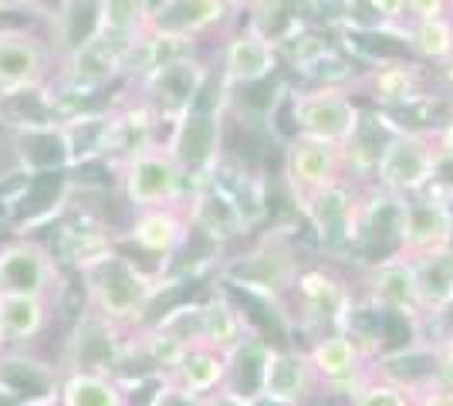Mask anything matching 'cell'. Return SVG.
<instances>
[{
  "label": "cell",
  "instance_id": "obj_1",
  "mask_svg": "<svg viewBox=\"0 0 453 406\" xmlns=\"http://www.w3.org/2000/svg\"><path fill=\"white\" fill-rule=\"evenodd\" d=\"M78 271L85 278V291L92 311L109 322H129L139 318L156 295V285L129 257L115 251H95L92 257L78 261Z\"/></svg>",
  "mask_w": 453,
  "mask_h": 406
},
{
  "label": "cell",
  "instance_id": "obj_2",
  "mask_svg": "<svg viewBox=\"0 0 453 406\" xmlns=\"http://www.w3.org/2000/svg\"><path fill=\"white\" fill-rule=\"evenodd\" d=\"M217 149H220V102L207 105L196 96L193 109L176 119V129L170 139V156L180 166V173L196 176L210 173V166L217 163Z\"/></svg>",
  "mask_w": 453,
  "mask_h": 406
},
{
  "label": "cell",
  "instance_id": "obj_3",
  "mask_svg": "<svg viewBox=\"0 0 453 406\" xmlns=\"http://www.w3.org/2000/svg\"><path fill=\"white\" fill-rule=\"evenodd\" d=\"M288 109H291V122L295 129H302V135H315L325 142H345L349 135L356 133L359 126V109L332 88H321V92H295L288 98Z\"/></svg>",
  "mask_w": 453,
  "mask_h": 406
},
{
  "label": "cell",
  "instance_id": "obj_4",
  "mask_svg": "<svg viewBox=\"0 0 453 406\" xmlns=\"http://www.w3.org/2000/svg\"><path fill=\"white\" fill-rule=\"evenodd\" d=\"M436 149L416 133H396L379 156V183L393 194H419L426 183H434Z\"/></svg>",
  "mask_w": 453,
  "mask_h": 406
},
{
  "label": "cell",
  "instance_id": "obj_5",
  "mask_svg": "<svg viewBox=\"0 0 453 406\" xmlns=\"http://www.w3.org/2000/svg\"><path fill=\"white\" fill-rule=\"evenodd\" d=\"M58 281L55 257L35 241H7L0 244V295H35L48 298Z\"/></svg>",
  "mask_w": 453,
  "mask_h": 406
},
{
  "label": "cell",
  "instance_id": "obj_6",
  "mask_svg": "<svg viewBox=\"0 0 453 406\" xmlns=\"http://www.w3.org/2000/svg\"><path fill=\"white\" fill-rule=\"evenodd\" d=\"M48 75V44L18 27L0 31V98L35 92Z\"/></svg>",
  "mask_w": 453,
  "mask_h": 406
},
{
  "label": "cell",
  "instance_id": "obj_7",
  "mask_svg": "<svg viewBox=\"0 0 453 406\" xmlns=\"http://www.w3.org/2000/svg\"><path fill=\"white\" fill-rule=\"evenodd\" d=\"M180 183H183L180 166L173 163L170 153H159V149H146V153L133 156L126 163V173H122L126 200L139 211L173 203L180 196Z\"/></svg>",
  "mask_w": 453,
  "mask_h": 406
},
{
  "label": "cell",
  "instance_id": "obj_8",
  "mask_svg": "<svg viewBox=\"0 0 453 406\" xmlns=\"http://www.w3.org/2000/svg\"><path fill=\"white\" fill-rule=\"evenodd\" d=\"M453 237V217L443 200L436 196H410L403 200V220H399V248L413 257L434 251H447Z\"/></svg>",
  "mask_w": 453,
  "mask_h": 406
},
{
  "label": "cell",
  "instance_id": "obj_9",
  "mask_svg": "<svg viewBox=\"0 0 453 406\" xmlns=\"http://www.w3.org/2000/svg\"><path fill=\"white\" fill-rule=\"evenodd\" d=\"M189 224L213 244L234 241L247 231V220L237 200L226 194L224 187L210 173L193 180V203H189Z\"/></svg>",
  "mask_w": 453,
  "mask_h": 406
},
{
  "label": "cell",
  "instance_id": "obj_10",
  "mask_svg": "<svg viewBox=\"0 0 453 406\" xmlns=\"http://www.w3.org/2000/svg\"><path fill=\"white\" fill-rule=\"evenodd\" d=\"M226 278L234 285H241L250 295H278L284 291L295 278H298V264H295V254L288 251L278 241H267L257 251L241 254L230 268H226Z\"/></svg>",
  "mask_w": 453,
  "mask_h": 406
},
{
  "label": "cell",
  "instance_id": "obj_11",
  "mask_svg": "<svg viewBox=\"0 0 453 406\" xmlns=\"http://www.w3.org/2000/svg\"><path fill=\"white\" fill-rule=\"evenodd\" d=\"M119 363H122V346H119V335H115L112 322L102 318L98 311H88L78 322L75 335L68 342L65 369L68 372H98V376H109V372H115Z\"/></svg>",
  "mask_w": 453,
  "mask_h": 406
},
{
  "label": "cell",
  "instance_id": "obj_12",
  "mask_svg": "<svg viewBox=\"0 0 453 406\" xmlns=\"http://www.w3.org/2000/svg\"><path fill=\"white\" fill-rule=\"evenodd\" d=\"M339 159V142H325L315 135H298L288 149V180L295 187V196H302L308 203L319 190L332 187Z\"/></svg>",
  "mask_w": 453,
  "mask_h": 406
},
{
  "label": "cell",
  "instance_id": "obj_13",
  "mask_svg": "<svg viewBox=\"0 0 453 406\" xmlns=\"http://www.w3.org/2000/svg\"><path fill=\"white\" fill-rule=\"evenodd\" d=\"M146 85H150V96L156 98L159 112L170 119H180L183 112L193 109V102L200 96V88L207 85V72L200 61L189 58H170L159 61L146 75Z\"/></svg>",
  "mask_w": 453,
  "mask_h": 406
},
{
  "label": "cell",
  "instance_id": "obj_14",
  "mask_svg": "<svg viewBox=\"0 0 453 406\" xmlns=\"http://www.w3.org/2000/svg\"><path fill=\"white\" fill-rule=\"evenodd\" d=\"M58 372L38 359H27L20 352L0 356V396L18 406H41L58 400Z\"/></svg>",
  "mask_w": 453,
  "mask_h": 406
},
{
  "label": "cell",
  "instance_id": "obj_15",
  "mask_svg": "<svg viewBox=\"0 0 453 406\" xmlns=\"http://www.w3.org/2000/svg\"><path fill=\"white\" fill-rule=\"evenodd\" d=\"M226 7V0H159L150 11V34L187 41L189 34L224 20Z\"/></svg>",
  "mask_w": 453,
  "mask_h": 406
},
{
  "label": "cell",
  "instance_id": "obj_16",
  "mask_svg": "<svg viewBox=\"0 0 453 406\" xmlns=\"http://www.w3.org/2000/svg\"><path fill=\"white\" fill-rule=\"evenodd\" d=\"M352 203H356L352 194L345 187H339V183L319 190L304 203V211L311 217L321 244L328 251H342L345 244H352V237H356V207Z\"/></svg>",
  "mask_w": 453,
  "mask_h": 406
},
{
  "label": "cell",
  "instance_id": "obj_17",
  "mask_svg": "<svg viewBox=\"0 0 453 406\" xmlns=\"http://www.w3.org/2000/svg\"><path fill=\"white\" fill-rule=\"evenodd\" d=\"M369 291H372V305L382 311H396L406 318H416L423 311L410 261H399V257L379 261L376 271L369 274Z\"/></svg>",
  "mask_w": 453,
  "mask_h": 406
},
{
  "label": "cell",
  "instance_id": "obj_18",
  "mask_svg": "<svg viewBox=\"0 0 453 406\" xmlns=\"http://www.w3.org/2000/svg\"><path fill=\"white\" fill-rule=\"evenodd\" d=\"M18 156L24 163V170L31 176H48L61 170V166H72V156H68V142L61 133V122L51 126H27L18 129Z\"/></svg>",
  "mask_w": 453,
  "mask_h": 406
},
{
  "label": "cell",
  "instance_id": "obj_19",
  "mask_svg": "<svg viewBox=\"0 0 453 406\" xmlns=\"http://www.w3.org/2000/svg\"><path fill=\"white\" fill-rule=\"evenodd\" d=\"M271 349L261 342V339H244L241 346L230 349V359H226V372H224V387L230 400H241V403H250L254 396L265 393V363Z\"/></svg>",
  "mask_w": 453,
  "mask_h": 406
},
{
  "label": "cell",
  "instance_id": "obj_20",
  "mask_svg": "<svg viewBox=\"0 0 453 406\" xmlns=\"http://www.w3.org/2000/svg\"><path fill=\"white\" fill-rule=\"evenodd\" d=\"M274 68H278L274 44L265 34H257L254 27L226 44V78L230 81L254 85V81H265V78L274 75Z\"/></svg>",
  "mask_w": 453,
  "mask_h": 406
},
{
  "label": "cell",
  "instance_id": "obj_21",
  "mask_svg": "<svg viewBox=\"0 0 453 406\" xmlns=\"http://www.w3.org/2000/svg\"><path fill=\"white\" fill-rule=\"evenodd\" d=\"M152 149V116L150 109H126L119 116H109V126H105V146H102V156L109 159H122L129 163L133 156Z\"/></svg>",
  "mask_w": 453,
  "mask_h": 406
},
{
  "label": "cell",
  "instance_id": "obj_22",
  "mask_svg": "<svg viewBox=\"0 0 453 406\" xmlns=\"http://www.w3.org/2000/svg\"><path fill=\"white\" fill-rule=\"evenodd\" d=\"M189 224L173 211V207H150L133 224V241L142 251L152 254H173L187 241Z\"/></svg>",
  "mask_w": 453,
  "mask_h": 406
},
{
  "label": "cell",
  "instance_id": "obj_23",
  "mask_svg": "<svg viewBox=\"0 0 453 406\" xmlns=\"http://www.w3.org/2000/svg\"><path fill=\"white\" fill-rule=\"evenodd\" d=\"M311 383V366L302 352H267L265 363V396L298 403Z\"/></svg>",
  "mask_w": 453,
  "mask_h": 406
},
{
  "label": "cell",
  "instance_id": "obj_24",
  "mask_svg": "<svg viewBox=\"0 0 453 406\" xmlns=\"http://www.w3.org/2000/svg\"><path fill=\"white\" fill-rule=\"evenodd\" d=\"M48 318V305L44 298L35 295H0V339L20 346L31 342L35 335H41Z\"/></svg>",
  "mask_w": 453,
  "mask_h": 406
},
{
  "label": "cell",
  "instance_id": "obj_25",
  "mask_svg": "<svg viewBox=\"0 0 453 406\" xmlns=\"http://www.w3.org/2000/svg\"><path fill=\"white\" fill-rule=\"evenodd\" d=\"M413 278H416V295L423 309H443L453 298V251H434L413 257Z\"/></svg>",
  "mask_w": 453,
  "mask_h": 406
},
{
  "label": "cell",
  "instance_id": "obj_26",
  "mask_svg": "<svg viewBox=\"0 0 453 406\" xmlns=\"http://www.w3.org/2000/svg\"><path fill=\"white\" fill-rule=\"evenodd\" d=\"M150 0H98V34L133 44L150 31Z\"/></svg>",
  "mask_w": 453,
  "mask_h": 406
},
{
  "label": "cell",
  "instance_id": "obj_27",
  "mask_svg": "<svg viewBox=\"0 0 453 406\" xmlns=\"http://www.w3.org/2000/svg\"><path fill=\"white\" fill-rule=\"evenodd\" d=\"M58 406H126V396L109 376L68 372L58 387Z\"/></svg>",
  "mask_w": 453,
  "mask_h": 406
},
{
  "label": "cell",
  "instance_id": "obj_28",
  "mask_svg": "<svg viewBox=\"0 0 453 406\" xmlns=\"http://www.w3.org/2000/svg\"><path fill=\"white\" fill-rule=\"evenodd\" d=\"M176 376H180V383L183 389L189 393H210V389L217 387V383H224V372H226V359L217 352V349L210 346H193L183 352V359L176 363Z\"/></svg>",
  "mask_w": 453,
  "mask_h": 406
},
{
  "label": "cell",
  "instance_id": "obj_29",
  "mask_svg": "<svg viewBox=\"0 0 453 406\" xmlns=\"http://www.w3.org/2000/svg\"><path fill=\"white\" fill-rule=\"evenodd\" d=\"M311 366L319 369L328 383H345L359 372V346L349 335H325L319 346L311 349Z\"/></svg>",
  "mask_w": 453,
  "mask_h": 406
},
{
  "label": "cell",
  "instance_id": "obj_30",
  "mask_svg": "<svg viewBox=\"0 0 453 406\" xmlns=\"http://www.w3.org/2000/svg\"><path fill=\"white\" fill-rule=\"evenodd\" d=\"M396 133L399 129L389 126V119L359 116L356 133L345 139V146H349V159H352L359 170H372V166H379V156H382V149L389 146V139H393Z\"/></svg>",
  "mask_w": 453,
  "mask_h": 406
},
{
  "label": "cell",
  "instance_id": "obj_31",
  "mask_svg": "<svg viewBox=\"0 0 453 406\" xmlns=\"http://www.w3.org/2000/svg\"><path fill=\"white\" fill-rule=\"evenodd\" d=\"M105 126H109V116H102V112H85V116L61 119V133H65V142H68L72 163H88L95 156H102Z\"/></svg>",
  "mask_w": 453,
  "mask_h": 406
},
{
  "label": "cell",
  "instance_id": "obj_32",
  "mask_svg": "<svg viewBox=\"0 0 453 406\" xmlns=\"http://www.w3.org/2000/svg\"><path fill=\"white\" fill-rule=\"evenodd\" d=\"M244 342V315L224 298H213L203 305V346L217 352H230Z\"/></svg>",
  "mask_w": 453,
  "mask_h": 406
},
{
  "label": "cell",
  "instance_id": "obj_33",
  "mask_svg": "<svg viewBox=\"0 0 453 406\" xmlns=\"http://www.w3.org/2000/svg\"><path fill=\"white\" fill-rule=\"evenodd\" d=\"M416 81H419V75H416V65H403V61H382L376 68V78H372V92H376V98L382 102V105H410V102H416Z\"/></svg>",
  "mask_w": 453,
  "mask_h": 406
},
{
  "label": "cell",
  "instance_id": "obj_34",
  "mask_svg": "<svg viewBox=\"0 0 453 406\" xmlns=\"http://www.w3.org/2000/svg\"><path fill=\"white\" fill-rule=\"evenodd\" d=\"M413 48L423 58H447L453 51V27L443 18L416 20Z\"/></svg>",
  "mask_w": 453,
  "mask_h": 406
},
{
  "label": "cell",
  "instance_id": "obj_35",
  "mask_svg": "<svg viewBox=\"0 0 453 406\" xmlns=\"http://www.w3.org/2000/svg\"><path fill=\"white\" fill-rule=\"evenodd\" d=\"M352 406H413V403H410V389L396 387V383H372V387H359L352 393Z\"/></svg>",
  "mask_w": 453,
  "mask_h": 406
},
{
  "label": "cell",
  "instance_id": "obj_36",
  "mask_svg": "<svg viewBox=\"0 0 453 406\" xmlns=\"http://www.w3.org/2000/svg\"><path fill=\"white\" fill-rule=\"evenodd\" d=\"M150 406H207L203 403V396L200 393H189V389H159L156 396H152Z\"/></svg>",
  "mask_w": 453,
  "mask_h": 406
},
{
  "label": "cell",
  "instance_id": "obj_37",
  "mask_svg": "<svg viewBox=\"0 0 453 406\" xmlns=\"http://www.w3.org/2000/svg\"><path fill=\"white\" fill-rule=\"evenodd\" d=\"M443 7H447V0H406V11H410L416 20L443 18Z\"/></svg>",
  "mask_w": 453,
  "mask_h": 406
},
{
  "label": "cell",
  "instance_id": "obj_38",
  "mask_svg": "<svg viewBox=\"0 0 453 406\" xmlns=\"http://www.w3.org/2000/svg\"><path fill=\"white\" fill-rule=\"evenodd\" d=\"M379 20H396L406 11V0H365Z\"/></svg>",
  "mask_w": 453,
  "mask_h": 406
},
{
  "label": "cell",
  "instance_id": "obj_39",
  "mask_svg": "<svg viewBox=\"0 0 453 406\" xmlns=\"http://www.w3.org/2000/svg\"><path fill=\"white\" fill-rule=\"evenodd\" d=\"M416 406H453V387L447 389H436V393H423Z\"/></svg>",
  "mask_w": 453,
  "mask_h": 406
},
{
  "label": "cell",
  "instance_id": "obj_40",
  "mask_svg": "<svg viewBox=\"0 0 453 406\" xmlns=\"http://www.w3.org/2000/svg\"><path fill=\"white\" fill-rule=\"evenodd\" d=\"M38 0H0V11H35Z\"/></svg>",
  "mask_w": 453,
  "mask_h": 406
},
{
  "label": "cell",
  "instance_id": "obj_41",
  "mask_svg": "<svg viewBox=\"0 0 453 406\" xmlns=\"http://www.w3.org/2000/svg\"><path fill=\"white\" fill-rule=\"evenodd\" d=\"M247 406H298V403H288V400H271V396H265V393H261V396H254Z\"/></svg>",
  "mask_w": 453,
  "mask_h": 406
},
{
  "label": "cell",
  "instance_id": "obj_42",
  "mask_svg": "<svg viewBox=\"0 0 453 406\" xmlns=\"http://www.w3.org/2000/svg\"><path fill=\"white\" fill-rule=\"evenodd\" d=\"M440 139H443V156H453V119L447 122V129L440 133Z\"/></svg>",
  "mask_w": 453,
  "mask_h": 406
},
{
  "label": "cell",
  "instance_id": "obj_43",
  "mask_svg": "<svg viewBox=\"0 0 453 406\" xmlns=\"http://www.w3.org/2000/svg\"><path fill=\"white\" fill-rule=\"evenodd\" d=\"M443 75H447V81L453 85V51L447 55V68H443Z\"/></svg>",
  "mask_w": 453,
  "mask_h": 406
},
{
  "label": "cell",
  "instance_id": "obj_44",
  "mask_svg": "<svg viewBox=\"0 0 453 406\" xmlns=\"http://www.w3.org/2000/svg\"><path fill=\"white\" fill-rule=\"evenodd\" d=\"M226 4H234V7H244V4H261V0H226Z\"/></svg>",
  "mask_w": 453,
  "mask_h": 406
},
{
  "label": "cell",
  "instance_id": "obj_45",
  "mask_svg": "<svg viewBox=\"0 0 453 406\" xmlns=\"http://www.w3.org/2000/svg\"><path fill=\"white\" fill-rule=\"evenodd\" d=\"M0 406H18V403H11V400H7V396H0Z\"/></svg>",
  "mask_w": 453,
  "mask_h": 406
}]
</instances>
